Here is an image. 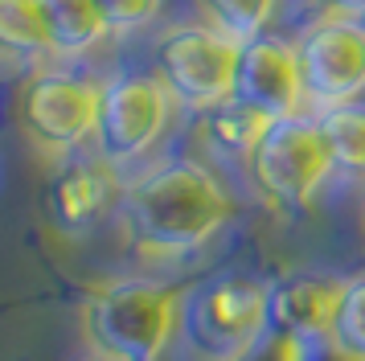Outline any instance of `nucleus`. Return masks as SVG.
I'll return each mask as SVG.
<instances>
[{
	"instance_id": "0eeeda50",
	"label": "nucleus",
	"mask_w": 365,
	"mask_h": 361,
	"mask_svg": "<svg viewBox=\"0 0 365 361\" xmlns=\"http://www.w3.org/2000/svg\"><path fill=\"white\" fill-rule=\"evenodd\" d=\"M177 103L156 74H111L103 78L99 123H95V156L115 168L140 164L152 148L165 140Z\"/></svg>"
},
{
	"instance_id": "1a4fd4ad",
	"label": "nucleus",
	"mask_w": 365,
	"mask_h": 361,
	"mask_svg": "<svg viewBox=\"0 0 365 361\" xmlns=\"http://www.w3.org/2000/svg\"><path fill=\"white\" fill-rule=\"evenodd\" d=\"M234 103L250 107L263 119L304 115L308 98H304V78H299L296 41H283L271 33L242 41L238 74H234Z\"/></svg>"
},
{
	"instance_id": "f3484780",
	"label": "nucleus",
	"mask_w": 365,
	"mask_h": 361,
	"mask_svg": "<svg viewBox=\"0 0 365 361\" xmlns=\"http://www.w3.org/2000/svg\"><path fill=\"white\" fill-rule=\"evenodd\" d=\"M197 9L205 25H214L217 33H226L242 46L275 25L283 0H197Z\"/></svg>"
},
{
	"instance_id": "ddd939ff",
	"label": "nucleus",
	"mask_w": 365,
	"mask_h": 361,
	"mask_svg": "<svg viewBox=\"0 0 365 361\" xmlns=\"http://www.w3.org/2000/svg\"><path fill=\"white\" fill-rule=\"evenodd\" d=\"M0 58L4 62H46V58H53L41 0H0Z\"/></svg>"
},
{
	"instance_id": "9b49d317",
	"label": "nucleus",
	"mask_w": 365,
	"mask_h": 361,
	"mask_svg": "<svg viewBox=\"0 0 365 361\" xmlns=\"http://www.w3.org/2000/svg\"><path fill=\"white\" fill-rule=\"evenodd\" d=\"M341 279L299 275L283 288H271V325L287 328V337H324L332 300Z\"/></svg>"
},
{
	"instance_id": "412c9836",
	"label": "nucleus",
	"mask_w": 365,
	"mask_h": 361,
	"mask_svg": "<svg viewBox=\"0 0 365 361\" xmlns=\"http://www.w3.org/2000/svg\"><path fill=\"white\" fill-rule=\"evenodd\" d=\"M91 361H99V357H91Z\"/></svg>"
},
{
	"instance_id": "39448f33",
	"label": "nucleus",
	"mask_w": 365,
	"mask_h": 361,
	"mask_svg": "<svg viewBox=\"0 0 365 361\" xmlns=\"http://www.w3.org/2000/svg\"><path fill=\"white\" fill-rule=\"evenodd\" d=\"M271 328V288L263 279L230 275L185 300L181 337L193 361H247Z\"/></svg>"
},
{
	"instance_id": "f8f14e48",
	"label": "nucleus",
	"mask_w": 365,
	"mask_h": 361,
	"mask_svg": "<svg viewBox=\"0 0 365 361\" xmlns=\"http://www.w3.org/2000/svg\"><path fill=\"white\" fill-rule=\"evenodd\" d=\"M41 16L53 58H86L111 37L95 0H41Z\"/></svg>"
},
{
	"instance_id": "20e7f679",
	"label": "nucleus",
	"mask_w": 365,
	"mask_h": 361,
	"mask_svg": "<svg viewBox=\"0 0 365 361\" xmlns=\"http://www.w3.org/2000/svg\"><path fill=\"white\" fill-rule=\"evenodd\" d=\"M103 78H86L66 66H41L34 70L17 98V123L37 156L70 161L83 144L95 140L99 123Z\"/></svg>"
},
{
	"instance_id": "9d476101",
	"label": "nucleus",
	"mask_w": 365,
	"mask_h": 361,
	"mask_svg": "<svg viewBox=\"0 0 365 361\" xmlns=\"http://www.w3.org/2000/svg\"><path fill=\"white\" fill-rule=\"evenodd\" d=\"M123 180L119 168L107 164L103 156H83V161H62L46 193V210L58 234L83 238L91 226H99L111 210H119Z\"/></svg>"
},
{
	"instance_id": "7ed1b4c3",
	"label": "nucleus",
	"mask_w": 365,
	"mask_h": 361,
	"mask_svg": "<svg viewBox=\"0 0 365 361\" xmlns=\"http://www.w3.org/2000/svg\"><path fill=\"white\" fill-rule=\"evenodd\" d=\"M247 173L255 193L275 213H299L316 201L324 180L336 173L329 156V140L312 115L271 119L263 136L247 152Z\"/></svg>"
},
{
	"instance_id": "2eb2a0df",
	"label": "nucleus",
	"mask_w": 365,
	"mask_h": 361,
	"mask_svg": "<svg viewBox=\"0 0 365 361\" xmlns=\"http://www.w3.org/2000/svg\"><path fill=\"white\" fill-rule=\"evenodd\" d=\"M267 123L271 119L255 115L250 107H242V103L230 98V103H222L214 111H201V140L214 148L217 156H242L247 161V152L263 136Z\"/></svg>"
},
{
	"instance_id": "6e6552de",
	"label": "nucleus",
	"mask_w": 365,
	"mask_h": 361,
	"mask_svg": "<svg viewBox=\"0 0 365 361\" xmlns=\"http://www.w3.org/2000/svg\"><path fill=\"white\" fill-rule=\"evenodd\" d=\"M296 58L304 98L320 115L365 98V21L320 13L296 37Z\"/></svg>"
},
{
	"instance_id": "aec40b11",
	"label": "nucleus",
	"mask_w": 365,
	"mask_h": 361,
	"mask_svg": "<svg viewBox=\"0 0 365 361\" xmlns=\"http://www.w3.org/2000/svg\"><path fill=\"white\" fill-rule=\"evenodd\" d=\"M361 238H365V210H361Z\"/></svg>"
},
{
	"instance_id": "423d86ee",
	"label": "nucleus",
	"mask_w": 365,
	"mask_h": 361,
	"mask_svg": "<svg viewBox=\"0 0 365 361\" xmlns=\"http://www.w3.org/2000/svg\"><path fill=\"white\" fill-rule=\"evenodd\" d=\"M242 46L217 33L205 21H177L160 29L152 49V74L165 82L177 107L185 111H214L234 98V74H238Z\"/></svg>"
},
{
	"instance_id": "f03ea898",
	"label": "nucleus",
	"mask_w": 365,
	"mask_h": 361,
	"mask_svg": "<svg viewBox=\"0 0 365 361\" xmlns=\"http://www.w3.org/2000/svg\"><path fill=\"white\" fill-rule=\"evenodd\" d=\"M185 288L160 279H107L86 292L78 328L99 361H160L181 332Z\"/></svg>"
},
{
	"instance_id": "f257e3e1",
	"label": "nucleus",
	"mask_w": 365,
	"mask_h": 361,
	"mask_svg": "<svg viewBox=\"0 0 365 361\" xmlns=\"http://www.w3.org/2000/svg\"><path fill=\"white\" fill-rule=\"evenodd\" d=\"M234 218V197L201 161H165L135 173L119 197V226L140 259L177 263L214 243Z\"/></svg>"
},
{
	"instance_id": "6ab92c4d",
	"label": "nucleus",
	"mask_w": 365,
	"mask_h": 361,
	"mask_svg": "<svg viewBox=\"0 0 365 361\" xmlns=\"http://www.w3.org/2000/svg\"><path fill=\"white\" fill-rule=\"evenodd\" d=\"M316 9L324 16H357V21H365V0H316Z\"/></svg>"
},
{
	"instance_id": "4468645a",
	"label": "nucleus",
	"mask_w": 365,
	"mask_h": 361,
	"mask_svg": "<svg viewBox=\"0 0 365 361\" xmlns=\"http://www.w3.org/2000/svg\"><path fill=\"white\" fill-rule=\"evenodd\" d=\"M324 341L341 361H365V275L341 279L324 325Z\"/></svg>"
},
{
	"instance_id": "dca6fc26",
	"label": "nucleus",
	"mask_w": 365,
	"mask_h": 361,
	"mask_svg": "<svg viewBox=\"0 0 365 361\" xmlns=\"http://www.w3.org/2000/svg\"><path fill=\"white\" fill-rule=\"evenodd\" d=\"M320 131L329 140L332 168L345 177L365 180V103H349V107H332V111L316 115Z\"/></svg>"
},
{
	"instance_id": "a211bd4d",
	"label": "nucleus",
	"mask_w": 365,
	"mask_h": 361,
	"mask_svg": "<svg viewBox=\"0 0 365 361\" xmlns=\"http://www.w3.org/2000/svg\"><path fill=\"white\" fill-rule=\"evenodd\" d=\"M103 13V25L111 37H135L148 25H156V16L165 9V0H95Z\"/></svg>"
}]
</instances>
